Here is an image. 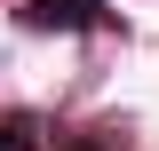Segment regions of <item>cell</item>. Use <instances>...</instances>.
Returning <instances> with one entry per match:
<instances>
[{"label": "cell", "instance_id": "1", "mask_svg": "<svg viewBox=\"0 0 159 151\" xmlns=\"http://www.w3.org/2000/svg\"><path fill=\"white\" fill-rule=\"evenodd\" d=\"M32 24L40 32H103L111 16H103L96 0H32Z\"/></svg>", "mask_w": 159, "mask_h": 151}, {"label": "cell", "instance_id": "2", "mask_svg": "<svg viewBox=\"0 0 159 151\" xmlns=\"http://www.w3.org/2000/svg\"><path fill=\"white\" fill-rule=\"evenodd\" d=\"M0 151H40V135H32V119H0Z\"/></svg>", "mask_w": 159, "mask_h": 151}]
</instances>
